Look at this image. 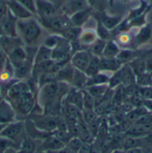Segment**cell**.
<instances>
[{
	"mask_svg": "<svg viewBox=\"0 0 152 153\" xmlns=\"http://www.w3.org/2000/svg\"><path fill=\"white\" fill-rule=\"evenodd\" d=\"M48 32L36 16L17 21V37L27 47H38Z\"/></svg>",
	"mask_w": 152,
	"mask_h": 153,
	"instance_id": "1",
	"label": "cell"
},
{
	"mask_svg": "<svg viewBox=\"0 0 152 153\" xmlns=\"http://www.w3.org/2000/svg\"><path fill=\"white\" fill-rule=\"evenodd\" d=\"M13 107L16 117H29L37 104V95L32 92H26L16 96L5 99Z\"/></svg>",
	"mask_w": 152,
	"mask_h": 153,
	"instance_id": "2",
	"label": "cell"
},
{
	"mask_svg": "<svg viewBox=\"0 0 152 153\" xmlns=\"http://www.w3.org/2000/svg\"><path fill=\"white\" fill-rule=\"evenodd\" d=\"M39 22L48 33L58 35H61L67 27L71 25L70 22V17L62 13L61 11L54 16L44 20H39Z\"/></svg>",
	"mask_w": 152,
	"mask_h": 153,
	"instance_id": "3",
	"label": "cell"
},
{
	"mask_svg": "<svg viewBox=\"0 0 152 153\" xmlns=\"http://www.w3.org/2000/svg\"><path fill=\"white\" fill-rule=\"evenodd\" d=\"M0 135L13 141L20 147L22 141L26 136L24 120H14L7 124L1 132Z\"/></svg>",
	"mask_w": 152,
	"mask_h": 153,
	"instance_id": "4",
	"label": "cell"
},
{
	"mask_svg": "<svg viewBox=\"0 0 152 153\" xmlns=\"http://www.w3.org/2000/svg\"><path fill=\"white\" fill-rule=\"evenodd\" d=\"M28 118H30L33 124L38 127L39 130L51 134L58 126L59 117H54L45 113H32Z\"/></svg>",
	"mask_w": 152,
	"mask_h": 153,
	"instance_id": "5",
	"label": "cell"
},
{
	"mask_svg": "<svg viewBox=\"0 0 152 153\" xmlns=\"http://www.w3.org/2000/svg\"><path fill=\"white\" fill-rule=\"evenodd\" d=\"M60 7L48 0H36V17L44 20L54 16L60 12Z\"/></svg>",
	"mask_w": 152,
	"mask_h": 153,
	"instance_id": "6",
	"label": "cell"
},
{
	"mask_svg": "<svg viewBox=\"0 0 152 153\" xmlns=\"http://www.w3.org/2000/svg\"><path fill=\"white\" fill-rule=\"evenodd\" d=\"M92 55L93 54L86 49L79 50L72 53L70 62L74 69L85 72L90 62Z\"/></svg>",
	"mask_w": 152,
	"mask_h": 153,
	"instance_id": "7",
	"label": "cell"
},
{
	"mask_svg": "<svg viewBox=\"0 0 152 153\" xmlns=\"http://www.w3.org/2000/svg\"><path fill=\"white\" fill-rule=\"evenodd\" d=\"M93 13H94L95 20L102 23L110 31L115 30L123 21L122 16L110 15L107 13V12H93Z\"/></svg>",
	"mask_w": 152,
	"mask_h": 153,
	"instance_id": "8",
	"label": "cell"
},
{
	"mask_svg": "<svg viewBox=\"0 0 152 153\" xmlns=\"http://www.w3.org/2000/svg\"><path fill=\"white\" fill-rule=\"evenodd\" d=\"M87 7H89L87 0H64L60 10L62 13L70 17L76 12Z\"/></svg>",
	"mask_w": 152,
	"mask_h": 153,
	"instance_id": "9",
	"label": "cell"
},
{
	"mask_svg": "<svg viewBox=\"0 0 152 153\" xmlns=\"http://www.w3.org/2000/svg\"><path fill=\"white\" fill-rule=\"evenodd\" d=\"M6 4L9 12L17 20H23L34 16L29 10H27L23 5H22L17 0H6Z\"/></svg>",
	"mask_w": 152,
	"mask_h": 153,
	"instance_id": "10",
	"label": "cell"
},
{
	"mask_svg": "<svg viewBox=\"0 0 152 153\" xmlns=\"http://www.w3.org/2000/svg\"><path fill=\"white\" fill-rule=\"evenodd\" d=\"M17 21L18 20L13 15H12L10 12L4 19L0 20L4 36L17 37Z\"/></svg>",
	"mask_w": 152,
	"mask_h": 153,
	"instance_id": "11",
	"label": "cell"
},
{
	"mask_svg": "<svg viewBox=\"0 0 152 153\" xmlns=\"http://www.w3.org/2000/svg\"><path fill=\"white\" fill-rule=\"evenodd\" d=\"M152 38V27L150 24H145L144 26L139 28L137 33L133 38V46L135 48H139L143 45L147 44Z\"/></svg>",
	"mask_w": 152,
	"mask_h": 153,
	"instance_id": "12",
	"label": "cell"
},
{
	"mask_svg": "<svg viewBox=\"0 0 152 153\" xmlns=\"http://www.w3.org/2000/svg\"><path fill=\"white\" fill-rule=\"evenodd\" d=\"M20 45H23L18 37H8V36L0 37V50L6 56H8L15 48H17Z\"/></svg>",
	"mask_w": 152,
	"mask_h": 153,
	"instance_id": "13",
	"label": "cell"
},
{
	"mask_svg": "<svg viewBox=\"0 0 152 153\" xmlns=\"http://www.w3.org/2000/svg\"><path fill=\"white\" fill-rule=\"evenodd\" d=\"M65 144L61 142L58 138H56L54 135L50 134L47 137H45L44 140H42L39 143L38 150L43 151V152H52V151H56L61 148H63Z\"/></svg>",
	"mask_w": 152,
	"mask_h": 153,
	"instance_id": "14",
	"label": "cell"
},
{
	"mask_svg": "<svg viewBox=\"0 0 152 153\" xmlns=\"http://www.w3.org/2000/svg\"><path fill=\"white\" fill-rule=\"evenodd\" d=\"M93 15V10L90 7L78 11L70 16V22L72 26L82 28L89 20V18Z\"/></svg>",
	"mask_w": 152,
	"mask_h": 153,
	"instance_id": "15",
	"label": "cell"
},
{
	"mask_svg": "<svg viewBox=\"0 0 152 153\" xmlns=\"http://www.w3.org/2000/svg\"><path fill=\"white\" fill-rule=\"evenodd\" d=\"M16 120V114L11 104L4 99L0 102V122L7 125Z\"/></svg>",
	"mask_w": 152,
	"mask_h": 153,
	"instance_id": "16",
	"label": "cell"
},
{
	"mask_svg": "<svg viewBox=\"0 0 152 153\" xmlns=\"http://www.w3.org/2000/svg\"><path fill=\"white\" fill-rule=\"evenodd\" d=\"M28 53L26 51V48L24 45H20L17 48H15L8 56L7 59L12 64L13 67L18 66L23 62H25L28 59Z\"/></svg>",
	"mask_w": 152,
	"mask_h": 153,
	"instance_id": "17",
	"label": "cell"
},
{
	"mask_svg": "<svg viewBox=\"0 0 152 153\" xmlns=\"http://www.w3.org/2000/svg\"><path fill=\"white\" fill-rule=\"evenodd\" d=\"M124 64L117 59V58H102L101 57V61H100V71H103V72H110V73H114L116 71H117L118 70L121 69V67Z\"/></svg>",
	"mask_w": 152,
	"mask_h": 153,
	"instance_id": "18",
	"label": "cell"
},
{
	"mask_svg": "<svg viewBox=\"0 0 152 153\" xmlns=\"http://www.w3.org/2000/svg\"><path fill=\"white\" fill-rule=\"evenodd\" d=\"M64 102L72 104L74 106H76V108H78L80 111H83V94H82V90L76 89L74 87L70 88Z\"/></svg>",
	"mask_w": 152,
	"mask_h": 153,
	"instance_id": "19",
	"label": "cell"
},
{
	"mask_svg": "<svg viewBox=\"0 0 152 153\" xmlns=\"http://www.w3.org/2000/svg\"><path fill=\"white\" fill-rule=\"evenodd\" d=\"M74 71H75V69L72 67L70 62L67 63L66 65L62 66L56 72V74H55L56 81L66 83V84H69L70 85L72 76H73V74H74Z\"/></svg>",
	"mask_w": 152,
	"mask_h": 153,
	"instance_id": "20",
	"label": "cell"
},
{
	"mask_svg": "<svg viewBox=\"0 0 152 153\" xmlns=\"http://www.w3.org/2000/svg\"><path fill=\"white\" fill-rule=\"evenodd\" d=\"M97 38L98 37H97L95 30L86 29V30H82L78 41L85 49H88V47L91 45H93L97 40Z\"/></svg>",
	"mask_w": 152,
	"mask_h": 153,
	"instance_id": "21",
	"label": "cell"
},
{
	"mask_svg": "<svg viewBox=\"0 0 152 153\" xmlns=\"http://www.w3.org/2000/svg\"><path fill=\"white\" fill-rule=\"evenodd\" d=\"M140 56H142V53H140V51H137L136 49H133V48H125V49L120 50L116 58L123 64H128L132 61H133L134 59Z\"/></svg>",
	"mask_w": 152,
	"mask_h": 153,
	"instance_id": "22",
	"label": "cell"
},
{
	"mask_svg": "<svg viewBox=\"0 0 152 153\" xmlns=\"http://www.w3.org/2000/svg\"><path fill=\"white\" fill-rule=\"evenodd\" d=\"M41 141L35 140L28 135H26L22 141L19 150L23 153H34L38 150L39 143Z\"/></svg>",
	"mask_w": 152,
	"mask_h": 153,
	"instance_id": "23",
	"label": "cell"
},
{
	"mask_svg": "<svg viewBox=\"0 0 152 153\" xmlns=\"http://www.w3.org/2000/svg\"><path fill=\"white\" fill-rule=\"evenodd\" d=\"M121 77H122V83L123 85H131L136 84V76L133 72L132 69L128 64H124L121 69L119 70Z\"/></svg>",
	"mask_w": 152,
	"mask_h": 153,
	"instance_id": "24",
	"label": "cell"
},
{
	"mask_svg": "<svg viewBox=\"0 0 152 153\" xmlns=\"http://www.w3.org/2000/svg\"><path fill=\"white\" fill-rule=\"evenodd\" d=\"M87 80H88V76L85 75V72L77 71L75 69L74 74L72 76V80L70 83V86L79 89V90H83L86 86Z\"/></svg>",
	"mask_w": 152,
	"mask_h": 153,
	"instance_id": "25",
	"label": "cell"
},
{
	"mask_svg": "<svg viewBox=\"0 0 152 153\" xmlns=\"http://www.w3.org/2000/svg\"><path fill=\"white\" fill-rule=\"evenodd\" d=\"M120 46L117 45V43L115 40H109L106 42L104 50L102 52V58H116L117 54L120 52Z\"/></svg>",
	"mask_w": 152,
	"mask_h": 153,
	"instance_id": "26",
	"label": "cell"
},
{
	"mask_svg": "<svg viewBox=\"0 0 152 153\" xmlns=\"http://www.w3.org/2000/svg\"><path fill=\"white\" fill-rule=\"evenodd\" d=\"M111 75H108L107 72L100 71L94 76L88 77L87 83H86V87L91 86V85H109L110 78Z\"/></svg>",
	"mask_w": 152,
	"mask_h": 153,
	"instance_id": "27",
	"label": "cell"
},
{
	"mask_svg": "<svg viewBox=\"0 0 152 153\" xmlns=\"http://www.w3.org/2000/svg\"><path fill=\"white\" fill-rule=\"evenodd\" d=\"M52 60V49L41 45L37 49V53L34 57V64L41 63Z\"/></svg>",
	"mask_w": 152,
	"mask_h": 153,
	"instance_id": "28",
	"label": "cell"
},
{
	"mask_svg": "<svg viewBox=\"0 0 152 153\" xmlns=\"http://www.w3.org/2000/svg\"><path fill=\"white\" fill-rule=\"evenodd\" d=\"M128 65L130 66V68L132 69L133 72L134 73V75L136 76H141L144 73H146V64H145V60L144 58L142 56L134 59L133 61H132L130 63H128Z\"/></svg>",
	"mask_w": 152,
	"mask_h": 153,
	"instance_id": "29",
	"label": "cell"
},
{
	"mask_svg": "<svg viewBox=\"0 0 152 153\" xmlns=\"http://www.w3.org/2000/svg\"><path fill=\"white\" fill-rule=\"evenodd\" d=\"M87 92L94 98L95 102L102 99L107 93V91L110 89L109 85H91L86 88Z\"/></svg>",
	"mask_w": 152,
	"mask_h": 153,
	"instance_id": "30",
	"label": "cell"
},
{
	"mask_svg": "<svg viewBox=\"0 0 152 153\" xmlns=\"http://www.w3.org/2000/svg\"><path fill=\"white\" fill-rule=\"evenodd\" d=\"M150 7H151V5H150L149 2L147 0H141L139 6L132 9L129 12L126 19L127 20H132V19H133L135 17H138V16H140V15H142V14H143L145 13H148L149 10H150Z\"/></svg>",
	"mask_w": 152,
	"mask_h": 153,
	"instance_id": "31",
	"label": "cell"
},
{
	"mask_svg": "<svg viewBox=\"0 0 152 153\" xmlns=\"http://www.w3.org/2000/svg\"><path fill=\"white\" fill-rule=\"evenodd\" d=\"M82 30H83L82 28H77V27H74L72 25H70L62 32L61 36L63 38H65L66 40H68L69 42L76 41L79 38Z\"/></svg>",
	"mask_w": 152,
	"mask_h": 153,
	"instance_id": "32",
	"label": "cell"
},
{
	"mask_svg": "<svg viewBox=\"0 0 152 153\" xmlns=\"http://www.w3.org/2000/svg\"><path fill=\"white\" fill-rule=\"evenodd\" d=\"M100 61H101V57L92 55L90 62L85 71V75L88 77L94 76L95 74L100 72Z\"/></svg>",
	"mask_w": 152,
	"mask_h": 153,
	"instance_id": "33",
	"label": "cell"
},
{
	"mask_svg": "<svg viewBox=\"0 0 152 153\" xmlns=\"http://www.w3.org/2000/svg\"><path fill=\"white\" fill-rule=\"evenodd\" d=\"M87 3L93 12H106L110 5V0H87Z\"/></svg>",
	"mask_w": 152,
	"mask_h": 153,
	"instance_id": "34",
	"label": "cell"
},
{
	"mask_svg": "<svg viewBox=\"0 0 152 153\" xmlns=\"http://www.w3.org/2000/svg\"><path fill=\"white\" fill-rule=\"evenodd\" d=\"M106 42L107 41H104L102 39H100V38H97V40L93 44L91 45L89 47H88V51L94 56H98V57H102V52L104 50V47H105V45H106Z\"/></svg>",
	"mask_w": 152,
	"mask_h": 153,
	"instance_id": "35",
	"label": "cell"
},
{
	"mask_svg": "<svg viewBox=\"0 0 152 153\" xmlns=\"http://www.w3.org/2000/svg\"><path fill=\"white\" fill-rule=\"evenodd\" d=\"M62 39V37L61 35L48 33L47 36L44 39L42 45L50 48V49H53L54 47H56L58 45V44L61 42Z\"/></svg>",
	"mask_w": 152,
	"mask_h": 153,
	"instance_id": "36",
	"label": "cell"
},
{
	"mask_svg": "<svg viewBox=\"0 0 152 153\" xmlns=\"http://www.w3.org/2000/svg\"><path fill=\"white\" fill-rule=\"evenodd\" d=\"M83 94V110H94L95 109V100L87 92L86 89L82 90Z\"/></svg>",
	"mask_w": 152,
	"mask_h": 153,
	"instance_id": "37",
	"label": "cell"
},
{
	"mask_svg": "<svg viewBox=\"0 0 152 153\" xmlns=\"http://www.w3.org/2000/svg\"><path fill=\"white\" fill-rule=\"evenodd\" d=\"M142 138L127 135V137L124 140L123 148L124 150H128L131 148L142 147Z\"/></svg>",
	"mask_w": 152,
	"mask_h": 153,
	"instance_id": "38",
	"label": "cell"
},
{
	"mask_svg": "<svg viewBox=\"0 0 152 153\" xmlns=\"http://www.w3.org/2000/svg\"><path fill=\"white\" fill-rule=\"evenodd\" d=\"M95 31L97 34V37L100 39H102L104 41L110 40V30H108L102 23L96 21V28Z\"/></svg>",
	"mask_w": 152,
	"mask_h": 153,
	"instance_id": "39",
	"label": "cell"
},
{
	"mask_svg": "<svg viewBox=\"0 0 152 153\" xmlns=\"http://www.w3.org/2000/svg\"><path fill=\"white\" fill-rule=\"evenodd\" d=\"M83 142L81 141V139L77 136H73L65 145L70 152L72 153H78L80 151L82 145H83Z\"/></svg>",
	"mask_w": 152,
	"mask_h": 153,
	"instance_id": "40",
	"label": "cell"
},
{
	"mask_svg": "<svg viewBox=\"0 0 152 153\" xmlns=\"http://www.w3.org/2000/svg\"><path fill=\"white\" fill-rule=\"evenodd\" d=\"M137 94L142 101L152 100V85L138 86Z\"/></svg>",
	"mask_w": 152,
	"mask_h": 153,
	"instance_id": "41",
	"label": "cell"
},
{
	"mask_svg": "<svg viewBox=\"0 0 152 153\" xmlns=\"http://www.w3.org/2000/svg\"><path fill=\"white\" fill-rule=\"evenodd\" d=\"M9 148H15L19 150V146L13 141L0 135V152H3Z\"/></svg>",
	"mask_w": 152,
	"mask_h": 153,
	"instance_id": "42",
	"label": "cell"
},
{
	"mask_svg": "<svg viewBox=\"0 0 152 153\" xmlns=\"http://www.w3.org/2000/svg\"><path fill=\"white\" fill-rule=\"evenodd\" d=\"M116 42L117 43L118 45H133V38L128 34V32H122L119 33L117 38L116 40Z\"/></svg>",
	"mask_w": 152,
	"mask_h": 153,
	"instance_id": "43",
	"label": "cell"
},
{
	"mask_svg": "<svg viewBox=\"0 0 152 153\" xmlns=\"http://www.w3.org/2000/svg\"><path fill=\"white\" fill-rule=\"evenodd\" d=\"M136 85L138 86L152 85V76L150 73L146 72L141 76H136Z\"/></svg>",
	"mask_w": 152,
	"mask_h": 153,
	"instance_id": "44",
	"label": "cell"
},
{
	"mask_svg": "<svg viewBox=\"0 0 152 153\" xmlns=\"http://www.w3.org/2000/svg\"><path fill=\"white\" fill-rule=\"evenodd\" d=\"M22 5L36 16V0H17Z\"/></svg>",
	"mask_w": 152,
	"mask_h": 153,
	"instance_id": "45",
	"label": "cell"
},
{
	"mask_svg": "<svg viewBox=\"0 0 152 153\" xmlns=\"http://www.w3.org/2000/svg\"><path fill=\"white\" fill-rule=\"evenodd\" d=\"M9 13L6 2L4 0H0V20L4 19Z\"/></svg>",
	"mask_w": 152,
	"mask_h": 153,
	"instance_id": "46",
	"label": "cell"
},
{
	"mask_svg": "<svg viewBox=\"0 0 152 153\" xmlns=\"http://www.w3.org/2000/svg\"><path fill=\"white\" fill-rule=\"evenodd\" d=\"M142 106H143L150 113H152V100L142 101Z\"/></svg>",
	"mask_w": 152,
	"mask_h": 153,
	"instance_id": "47",
	"label": "cell"
},
{
	"mask_svg": "<svg viewBox=\"0 0 152 153\" xmlns=\"http://www.w3.org/2000/svg\"><path fill=\"white\" fill-rule=\"evenodd\" d=\"M125 153H144V151L142 147H136V148H131L128 150H125Z\"/></svg>",
	"mask_w": 152,
	"mask_h": 153,
	"instance_id": "48",
	"label": "cell"
},
{
	"mask_svg": "<svg viewBox=\"0 0 152 153\" xmlns=\"http://www.w3.org/2000/svg\"><path fill=\"white\" fill-rule=\"evenodd\" d=\"M46 153H72L66 146H64L63 148H61L59 150L56 151H52V152H47Z\"/></svg>",
	"mask_w": 152,
	"mask_h": 153,
	"instance_id": "49",
	"label": "cell"
},
{
	"mask_svg": "<svg viewBox=\"0 0 152 153\" xmlns=\"http://www.w3.org/2000/svg\"><path fill=\"white\" fill-rule=\"evenodd\" d=\"M17 152H18V149L9 148V149H6L5 151H4L2 153H17Z\"/></svg>",
	"mask_w": 152,
	"mask_h": 153,
	"instance_id": "50",
	"label": "cell"
},
{
	"mask_svg": "<svg viewBox=\"0 0 152 153\" xmlns=\"http://www.w3.org/2000/svg\"><path fill=\"white\" fill-rule=\"evenodd\" d=\"M48 1H51L52 3L55 4L58 7H61V5H62V3L64 2V0H48Z\"/></svg>",
	"mask_w": 152,
	"mask_h": 153,
	"instance_id": "51",
	"label": "cell"
},
{
	"mask_svg": "<svg viewBox=\"0 0 152 153\" xmlns=\"http://www.w3.org/2000/svg\"><path fill=\"white\" fill-rule=\"evenodd\" d=\"M110 153H125V150H120V149H116V150H113Z\"/></svg>",
	"mask_w": 152,
	"mask_h": 153,
	"instance_id": "52",
	"label": "cell"
},
{
	"mask_svg": "<svg viewBox=\"0 0 152 153\" xmlns=\"http://www.w3.org/2000/svg\"><path fill=\"white\" fill-rule=\"evenodd\" d=\"M6 125H4V124H3V123H1L0 122V134H1V132L3 131V129L4 128V126H5Z\"/></svg>",
	"mask_w": 152,
	"mask_h": 153,
	"instance_id": "53",
	"label": "cell"
},
{
	"mask_svg": "<svg viewBox=\"0 0 152 153\" xmlns=\"http://www.w3.org/2000/svg\"><path fill=\"white\" fill-rule=\"evenodd\" d=\"M34 153H46L45 152H43V151H40V150H38L36 152H34Z\"/></svg>",
	"mask_w": 152,
	"mask_h": 153,
	"instance_id": "54",
	"label": "cell"
},
{
	"mask_svg": "<svg viewBox=\"0 0 152 153\" xmlns=\"http://www.w3.org/2000/svg\"><path fill=\"white\" fill-rule=\"evenodd\" d=\"M113 3H114V0H110V6L113 5Z\"/></svg>",
	"mask_w": 152,
	"mask_h": 153,
	"instance_id": "55",
	"label": "cell"
},
{
	"mask_svg": "<svg viewBox=\"0 0 152 153\" xmlns=\"http://www.w3.org/2000/svg\"><path fill=\"white\" fill-rule=\"evenodd\" d=\"M123 1H125V2H127V1H131V0H123Z\"/></svg>",
	"mask_w": 152,
	"mask_h": 153,
	"instance_id": "56",
	"label": "cell"
},
{
	"mask_svg": "<svg viewBox=\"0 0 152 153\" xmlns=\"http://www.w3.org/2000/svg\"><path fill=\"white\" fill-rule=\"evenodd\" d=\"M4 1H6V0H4Z\"/></svg>",
	"mask_w": 152,
	"mask_h": 153,
	"instance_id": "57",
	"label": "cell"
}]
</instances>
